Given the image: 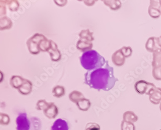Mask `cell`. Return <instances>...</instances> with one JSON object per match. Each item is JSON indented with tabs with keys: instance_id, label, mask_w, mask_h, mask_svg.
Masks as SVG:
<instances>
[{
	"instance_id": "cell-1",
	"label": "cell",
	"mask_w": 161,
	"mask_h": 130,
	"mask_svg": "<svg viewBox=\"0 0 161 130\" xmlns=\"http://www.w3.org/2000/svg\"><path fill=\"white\" fill-rule=\"evenodd\" d=\"M84 82L91 88L98 91H108L115 86L118 79L115 77L113 67L106 61L105 65L101 68L87 71L84 74Z\"/></svg>"
},
{
	"instance_id": "cell-2",
	"label": "cell",
	"mask_w": 161,
	"mask_h": 130,
	"mask_svg": "<svg viewBox=\"0 0 161 130\" xmlns=\"http://www.w3.org/2000/svg\"><path fill=\"white\" fill-rule=\"evenodd\" d=\"M80 59L82 66L88 71L101 68L106 62L104 57L95 50H89L84 52Z\"/></svg>"
},
{
	"instance_id": "cell-3",
	"label": "cell",
	"mask_w": 161,
	"mask_h": 130,
	"mask_svg": "<svg viewBox=\"0 0 161 130\" xmlns=\"http://www.w3.org/2000/svg\"><path fill=\"white\" fill-rule=\"evenodd\" d=\"M17 130H30L31 123L27 117L26 113H21L16 119Z\"/></svg>"
},
{
	"instance_id": "cell-4",
	"label": "cell",
	"mask_w": 161,
	"mask_h": 130,
	"mask_svg": "<svg viewBox=\"0 0 161 130\" xmlns=\"http://www.w3.org/2000/svg\"><path fill=\"white\" fill-rule=\"evenodd\" d=\"M51 130H69L68 124L65 120L58 119L53 124Z\"/></svg>"
},
{
	"instance_id": "cell-5",
	"label": "cell",
	"mask_w": 161,
	"mask_h": 130,
	"mask_svg": "<svg viewBox=\"0 0 161 130\" xmlns=\"http://www.w3.org/2000/svg\"><path fill=\"white\" fill-rule=\"evenodd\" d=\"M138 120V117L132 112H125L124 115V121L127 122L135 123Z\"/></svg>"
},
{
	"instance_id": "cell-6",
	"label": "cell",
	"mask_w": 161,
	"mask_h": 130,
	"mask_svg": "<svg viewBox=\"0 0 161 130\" xmlns=\"http://www.w3.org/2000/svg\"><path fill=\"white\" fill-rule=\"evenodd\" d=\"M121 130H136L135 125L132 123L122 121L121 125Z\"/></svg>"
},
{
	"instance_id": "cell-7",
	"label": "cell",
	"mask_w": 161,
	"mask_h": 130,
	"mask_svg": "<svg viewBox=\"0 0 161 130\" xmlns=\"http://www.w3.org/2000/svg\"><path fill=\"white\" fill-rule=\"evenodd\" d=\"M86 130H100V127L96 123H90L87 125Z\"/></svg>"
},
{
	"instance_id": "cell-8",
	"label": "cell",
	"mask_w": 161,
	"mask_h": 130,
	"mask_svg": "<svg viewBox=\"0 0 161 130\" xmlns=\"http://www.w3.org/2000/svg\"><path fill=\"white\" fill-rule=\"evenodd\" d=\"M50 109L51 110H56V109H57V107H56V106H53V107H50ZM50 109L49 108L47 110H46V111H45L44 112H45V115H46L48 117V118H49L50 117ZM50 112H52V111H50ZM53 112H57V110H54V111H53Z\"/></svg>"
},
{
	"instance_id": "cell-9",
	"label": "cell",
	"mask_w": 161,
	"mask_h": 130,
	"mask_svg": "<svg viewBox=\"0 0 161 130\" xmlns=\"http://www.w3.org/2000/svg\"></svg>"
}]
</instances>
